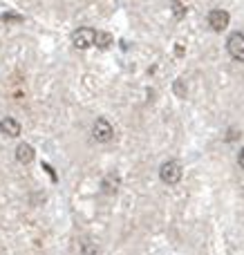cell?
I'll return each instance as SVG.
<instances>
[{
  "label": "cell",
  "instance_id": "1",
  "mask_svg": "<svg viewBox=\"0 0 244 255\" xmlns=\"http://www.w3.org/2000/svg\"><path fill=\"white\" fill-rule=\"evenodd\" d=\"M159 177H161V181L164 184H177L179 179H182V166H179L177 161H166V163H161V168H159Z\"/></svg>",
  "mask_w": 244,
  "mask_h": 255
},
{
  "label": "cell",
  "instance_id": "2",
  "mask_svg": "<svg viewBox=\"0 0 244 255\" xmlns=\"http://www.w3.org/2000/svg\"><path fill=\"white\" fill-rule=\"evenodd\" d=\"M92 136H94V141H99V143H108V141H112V136H115L112 124L108 119H97L94 126H92Z\"/></svg>",
  "mask_w": 244,
  "mask_h": 255
},
{
  "label": "cell",
  "instance_id": "3",
  "mask_svg": "<svg viewBox=\"0 0 244 255\" xmlns=\"http://www.w3.org/2000/svg\"><path fill=\"white\" fill-rule=\"evenodd\" d=\"M227 52L231 54L233 61H244V34H240V31H236V34L229 36L227 40Z\"/></svg>",
  "mask_w": 244,
  "mask_h": 255
},
{
  "label": "cell",
  "instance_id": "4",
  "mask_svg": "<svg viewBox=\"0 0 244 255\" xmlns=\"http://www.w3.org/2000/svg\"><path fill=\"white\" fill-rule=\"evenodd\" d=\"M72 43L76 49H88L94 45V29L90 27H79V29L72 34Z\"/></svg>",
  "mask_w": 244,
  "mask_h": 255
},
{
  "label": "cell",
  "instance_id": "5",
  "mask_svg": "<svg viewBox=\"0 0 244 255\" xmlns=\"http://www.w3.org/2000/svg\"><path fill=\"white\" fill-rule=\"evenodd\" d=\"M229 11H224V9H213V11H209V25L213 31H224L229 27Z\"/></svg>",
  "mask_w": 244,
  "mask_h": 255
},
{
  "label": "cell",
  "instance_id": "6",
  "mask_svg": "<svg viewBox=\"0 0 244 255\" xmlns=\"http://www.w3.org/2000/svg\"><path fill=\"white\" fill-rule=\"evenodd\" d=\"M119 186H121L119 175H117V172H108V175L103 177V181H101V193L103 195H117Z\"/></svg>",
  "mask_w": 244,
  "mask_h": 255
},
{
  "label": "cell",
  "instance_id": "7",
  "mask_svg": "<svg viewBox=\"0 0 244 255\" xmlns=\"http://www.w3.org/2000/svg\"><path fill=\"white\" fill-rule=\"evenodd\" d=\"M0 130L7 136H18L20 134V124H18L13 117H4V119L0 121Z\"/></svg>",
  "mask_w": 244,
  "mask_h": 255
},
{
  "label": "cell",
  "instance_id": "8",
  "mask_svg": "<svg viewBox=\"0 0 244 255\" xmlns=\"http://www.w3.org/2000/svg\"><path fill=\"white\" fill-rule=\"evenodd\" d=\"M34 157H36V152H34V148H31L29 143H20L16 148V159L20 163H31L34 161Z\"/></svg>",
  "mask_w": 244,
  "mask_h": 255
},
{
  "label": "cell",
  "instance_id": "9",
  "mask_svg": "<svg viewBox=\"0 0 244 255\" xmlns=\"http://www.w3.org/2000/svg\"><path fill=\"white\" fill-rule=\"evenodd\" d=\"M94 45L99 49H108L112 45V34H108V31H94Z\"/></svg>",
  "mask_w": 244,
  "mask_h": 255
},
{
  "label": "cell",
  "instance_id": "10",
  "mask_svg": "<svg viewBox=\"0 0 244 255\" xmlns=\"http://www.w3.org/2000/svg\"><path fill=\"white\" fill-rule=\"evenodd\" d=\"M173 9H175V16H177V18L184 16V4L179 2V0H173Z\"/></svg>",
  "mask_w": 244,
  "mask_h": 255
},
{
  "label": "cell",
  "instance_id": "11",
  "mask_svg": "<svg viewBox=\"0 0 244 255\" xmlns=\"http://www.w3.org/2000/svg\"><path fill=\"white\" fill-rule=\"evenodd\" d=\"M43 168L49 172V175H52V181H56V179H58V177H56V172H54V168H52V166H47V163H43Z\"/></svg>",
  "mask_w": 244,
  "mask_h": 255
},
{
  "label": "cell",
  "instance_id": "12",
  "mask_svg": "<svg viewBox=\"0 0 244 255\" xmlns=\"http://www.w3.org/2000/svg\"><path fill=\"white\" fill-rule=\"evenodd\" d=\"M240 166L244 168V148H242V152H240Z\"/></svg>",
  "mask_w": 244,
  "mask_h": 255
}]
</instances>
